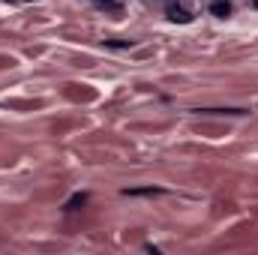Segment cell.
<instances>
[{"mask_svg": "<svg viewBox=\"0 0 258 255\" xmlns=\"http://www.w3.org/2000/svg\"><path fill=\"white\" fill-rule=\"evenodd\" d=\"M252 6H255V9H258V0H252Z\"/></svg>", "mask_w": 258, "mask_h": 255, "instance_id": "8992f818", "label": "cell"}, {"mask_svg": "<svg viewBox=\"0 0 258 255\" xmlns=\"http://www.w3.org/2000/svg\"><path fill=\"white\" fill-rule=\"evenodd\" d=\"M168 18H171V21H177V24H189V21H192V15H189L183 6H177V3H171V6H168Z\"/></svg>", "mask_w": 258, "mask_h": 255, "instance_id": "6da1fadb", "label": "cell"}, {"mask_svg": "<svg viewBox=\"0 0 258 255\" xmlns=\"http://www.w3.org/2000/svg\"><path fill=\"white\" fill-rule=\"evenodd\" d=\"M123 195H162V189H156V186H144V189H123Z\"/></svg>", "mask_w": 258, "mask_h": 255, "instance_id": "277c9868", "label": "cell"}, {"mask_svg": "<svg viewBox=\"0 0 258 255\" xmlns=\"http://www.w3.org/2000/svg\"><path fill=\"white\" fill-rule=\"evenodd\" d=\"M207 114H222V108H204ZM225 114H246L243 108H225Z\"/></svg>", "mask_w": 258, "mask_h": 255, "instance_id": "5b68a950", "label": "cell"}, {"mask_svg": "<svg viewBox=\"0 0 258 255\" xmlns=\"http://www.w3.org/2000/svg\"><path fill=\"white\" fill-rule=\"evenodd\" d=\"M81 204H87V192H75V195L66 201V210H78Z\"/></svg>", "mask_w": 258, "mask_h": 255, "instance_id": "3957f363", "label": "cell"}, {"mask_svg": "<svg viewBox=\"0 0 258 255\" xmlns=\"http://www.w3.org/2000/svg\"><path fill=\"white\" fill-rule=\"evenodd\" d=\"M210 12H213L216 18H228V15H231V3H228V0H216V3L210 6Z\"/></svg>", "mask_w": 258, "mask_h": 255, "instance_id": "7a4b0ae2", "label": "cell"}]
</instances>
